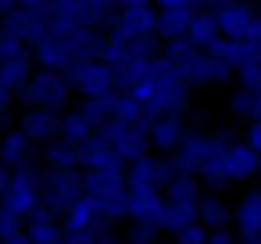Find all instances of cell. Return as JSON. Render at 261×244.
Wrapping results in <instances>:
<instances>
[{
    "label": "cell",
    "mask_w": 261,
    "mask_h": 244,
    "mask_svg": "<svg viewBox=\"0 0 261 244\" xmlns=\"http://www.w3.org/2000/svg\"><path fill=\"white\" fill-rule=\"evenodd\" d=\"M129 244H157V240H129Z\"/></svg>",
    "instance_id": "cell-39"
},
{
    "label": "cell",
    "mask_w": 261,
    "mask_h": 244,
    "mask_svg": "<svg viewBox=\"0 0 261 244\" xmlns=\"http://www.w3.org/2000/svg\"><path fill=\"white\" fill-rule=\"evenodd\" d=\"M233 4H249V0H205V8H213V12L217 8H233Z\"/></svg>",
    "instance_id": "cell-36"
},
{
    "label": "cell",
    "mask_w": 261,
    "mask_h": 244,
    "mask_svg": "<svg viewBox=\"0 0 261 244\" xmlns=\"http://www.w3.org/2000/svg\"><path fill=\"white\" fill-rule=\"evenodd\" d=\"M0 244H33V240H29V232H20V236H8V240H0Z\"/></svg>",
    "instance_id": "cell-38"
},
{
    "label": "cell",
    "mask_w": 261,
    "mask_h": 244,
    "mask_svg": "<svg viewBox=\"0 0 261 244\" xmlns=\"http://www.w3.org/2000/svg\"><path fill=\"white\" fill-rule=\"evenodd\" d=\"M249 244H261V236H257V240H249Z\"/></svg>",
    "instance_id": "cell-40"
},
{
    "label": "cell",
    "mask_w": 261,
    "mask_h": 244,
    "mask_svg": "<svg viewBox=\"0 0 261 244\" xmlns=\"http://www.w3.org/2000/svg\"><path fill=\"white\" fill-rule=\"evenodd\" d=\"M16 4H20V0H0V20H4V16H8V12L16 8Z\"/></svg>",
    "instance_id": "cell-37"
},
{
    "label": "cell",
    "mask_w": 261,
    "mask_h": 244,
    "mask_svg": "<svg viewBox=\"0 0 261 244\" xmlns=\"http://www.w3.org/2000/svg\"><path fill=\"white\" fill-rule=\"evenodd\" d=\"M29 52H33V48H29L16 32H8L4 24H0V64H4V60H16V56H29Z\"/></svg>",
    "instance_id": "cell-28"
},
{
    "label": "cell",
    "mask_w": 261,
    "mask_h": 244,
    "mask_svg": "<svg viewBox=\"0 0 261 244\" xmlns=\"http://www.w3.org/2000/svg\"><path fill=\"white\" fill-rule=\"evenodd\" d=\"M177 68H181V76L189 80V88H217V84H229V80L237 76L225 60H217L213 52H201V48L189 52Z\"/></svg>",
    "instance_id": "cell-8"
},
{
    "label": "cell",
    "mask_w": 261,
    "mask_h": 244,
    "mask_svg": "<svg viewBox=\"0 0 261 244\" xmlns=\"http://www.w3.org/2000/svg\"><path fill=\"white\" fill-rule=\"evenodd\" d=\"M36 148H48L53 140H61V112H48V108H24L20 124H16Z\"/></svg>",
    "instance_id": "cell-12"
},
{
    "label": "cell",
    "mask_w": 261,
    "mask_h": 244,
    "mask_svg": "<svg viewBox=\"0 0 261 244\" xmlns=\"http://www.w3.org/2000/svg\"><path fill=\"white\" fill-rule=\"evenodd\" d=\"M173 244H209V228L205 224H189V228L173 232Z\"/></svg>",
    "instance_id": "cell-32"
},
{
    "label": "cell",
    "mask_w": 261,
    "mask_h": 244,
    "mask_svg": "<svg viewBox=\"0 0 261 244\" xmlns=\"http://www.w3.org/2000/svg\"><path fill=\"white\" fill-rule=\"evenodd\" d=\"M65 76H68V84H72V92H81L85 100H109V96H117V88H121L117 72L100 60V56L72 64Z\"/></svg>",
    "instance_id": "cell-5"
},
{
    "label": "cell",
    "mask_w": 261,
    "mask_h": 244,
    "mask_svg": "<svg viewBox=\"0 0 261 244\" xmlns=\"http://www.w3.org/2000/svg\"><path fill=\"white\" fill-rule=\"evenodd\" d=\"M129 92L145 104L149 116H185V108H189V80L181 76L177 64L165 60V56H157L153 68H149V76L137 80Z\"/></svg>",
    "instance_id": "cell-2"
},
{
    "label": "cell",
    "mask_w": 261,
    "mask_h": 244,
    "mask_svg": "<svg viewBox=\"0 0 261 244\" xmlns=\"http://www.w3.org/2000/svg\"><path fill=\"white\" fill-rule=\"evenodd\" d=\"M229 112L249 124H261V88H237L229 96Z\"/></svg>",
    "instance_id": "cell-24"
},
{
    "label": "cell",
    "mask_w": 261,
    "mask_h": 244,
    "mask_svg": "<svg viewBox=\"0 0 261 244\" xmlns=\"http://www.w3.org/2000/svg\"><path fill=\"white\" fill-rule=\"evenodd\" d=\"M165 200H173V204H201V180L189 176V172H177L169 188H165Z\"/></svg>",
    "instance_id": "cell-25"
},
{
    "label": "cell",
    "mask_w": 261,
    "mask_h": 244,
    "mask_svg": "<svg viewBox=\"0 0 261 244\" xmlns=\"http://www.w3.org/2000/svg\"><path fill=\"white\" fill-rule=\"evenodd\" d=\"M257 176H261V164H257Z\"/></svg>",
    "instance_id": "cell-41"
},
{
    "label": "cell",
    "mask_w": 261,
    "mask_h": 244,
    "mask_svg": "<svg viewBox=\"0 0 261 244\" xmlns=\"http://www.w3.org/2000/svg\"><path fill=\"white\" fill-rule=\"evenodd\" d=\"M153 124V120H149ZM149 124H129V120H109L100 128V140L113 156H121L125 164L141 160V156L153 152V140H149Z\"/></svg>",
    "instance_id": "cell-4"
},
{
    "label": "cell",
    "mask_w": 261,
    "mask_h": 244,
    "mask_svg": "<svg viewBox=\"0 0 261 244\" xmlns=\"http://www.w3.org/2000/svg\"><path fill=\"white\" fill-rule=\"evenodd\" d=\"M237 244H249V240H237Z\"/></svg>",
    "instance_id": "cell-42"
},
{
    "label": "cell",
    "mask_w": 261,
    "mask_h": 244,
    "mask_svg": "<svg viewBox=\"0 0 261 244\" xmlns=\"http://www.w3.org/2000/svg\"><path fill=\"white\" fill-rule=\"evenodd\" d=\"M209 244H237V236L229 228H209Z\"/></svg>",
    "instance_id": "cell-34"
},
{
    "label": "cell",
    "mask_w": 261,
    "mask_h": 244,
    "mask_svg": "<svg viewBox=\"0 0 261 244\" xmlns=\"http://www.w3.org/2000/svg\"><path fill=\"white\" fill-rule=\"evenodd\" d=\"M233 228L241 232V240H257L261 236V188H249L233 204Z\"/></svg>",
    "instance_id": "cell-17"
},
{
    "label": "cell",
    "mask_w": 261,
    "mask_h": 244,
    "mask_svg": "<svg viewBox=\"0 0 261 244\" xmlns=\"http://www.w3.org/2000/svg\"><path fill=\"white\" fill-rule=\"evenodd\" d=\"M44 168L48 172H81V148L68 140H53L44 148Z\"/></svg>",
    "instance_id": "cell-20"
},
{
    "label": "cell",
    "mask_w": 261,
    "mask_h": 244,
    "mask_svg": "<svg viewBox=\"0 0 261 244\" xmlns=\"http://www.w3.org/2000/svg\"><path fill=\"white\" fill-rule=\"evenodd\" d=\"M157 28H161V12H157V4H141V8H121V12H117V24H113L109 32L125 36L129 48H133L137 40L157 36Z\"/></svg>",
    "instance_id": "cell-10"
},
{
    "label": "cell",
    "mask_w": 261,
    "mask_h": 244,
    "mask_svg": "<svg viewBox=\"0 0 261 244\" xmlns=\"http://www.w3.org/2000/svg\"><path fill=\"white\" fill-rule=\"evenodd\" d=\"M97 224H100V216H97V208H93L89 196L65 216V228H68V232H89V228H97Z\"/></svg>",
    "instance_id": "cell-27"
},
{
    "label": "cell",
    "mask_w": 261,
    "mask_h": 244,
    "mask_svg": "<svg viewBox=\"0 0 261 244\" xmlns=\"http://www.w3.org/2000/svg\"><path fill=\"white\" fill-rule=\"evenodd\" d=\"M205 156H209V132H189V136H185V144H181L177 156H173V164H177V172L197 176V172H201V164H205Z\"/></svg>",
    "instance_id": "cell-19"
},
{
    "label": "cell",
    "mask_w": 261,
    "mask_h": 244,
    "mask_svg": "<svg viewBox=\"0 0 261 244\" xmlns=\"http://www.w3.org/2000/svg\"><path fill=\"white\" fill-rule=\"evenodd\" d=\"M100 128L89 116H85V108L76 104V108H68V112H61V140H68V144H76V148H85L89 140H97Z\"/></svg>",
    "instance_id": "cell-18"
},
{
    "label": "cell",
    "mask_w": 261,
    "mask_h": 244,
    "mask_svg": "<svg viewBox=\"0 0 261 244\" xmlns=\"http://www.w3.org/2000/svg\"><path fill=\"white\" fill-rule=\"evenodd\" d=\"M33 60L36 68H48V72H68L72 68V48H68V40L61 32H44L40 40L33 44Z\"/></svg>",
    "instance_id": "cell-13"
},
{
    "label": "cell",
    "mask_w": 261,
    "mask_h": 244,
    "mask_svg": "<svg viewBox=\"0 0 261 244\" xmlns=\"http://www.w3.org/2000/svg\"><path fill=\"white\" fill-rule=\"evenodd\" d=\"M197 208H201V204H173V200H165L161 228L173 236V232H181V228H189V224H201V220H197Z\"/></svg>",
    "instance_id": "cell-26"
},
{
    "label": "cell",
    "mask_w": 261,
    "mask_h": 244,
    "mask_svg": "<svg viewBox=\"0 0 261 244\" xmlns=\"http://www.w3.org/2000/svg\"><path fill=\"white\" fill-rule=\"evenodd\" d=\"M20 232H29L24 216H16V212H8V208H0V240H8V236H20Z\"/></svg>",
    "instance_id": "cell-31"
},
{
    "label": "cell",
    "mask_w": 261,
    "mask_h": 244,
    "mask_svg": "<svg viewBox=\"0 0 261 244\" xmlns=\"http://www.w3.org/2000/svg\"><path fill=\"white\" fill-rule=\"evenodd\" d=\"M205 8V0H157V12L165 16H197Z\"/></svg>",
    "instance_id": "cell-30"
},
{
    "label": "cell",
    "mask_w": 261,
    "mask_h": 244,
    "mask_svg": "<svg viewBox=\"0 0 261 244\" xmlns=\"http://www.w3.org/2000/svg\"><path fill=\"white\" fill-rule=\"evenodd\" d=\"M12 96H16V92H8L4 84H0V128H4L8 116H12Z\"/></svg>",
    "instance_id": "cell-33"
},
{
    "label": "cell",
    "mask_w": 261,
    "mask_h": 244,
    "mask_svg": "<svg viewBox=\"0 0 261 244\" xmlns=\"http://www.w3.org/2000/svg\"><path fill=\"white\" fill-rule=\"evenodd\" d=\"M257 8H261V0H257Z\"/></svg>",
    "instance_id": "cell-44"
},
{
    "label": "cell",
    "mask_w": 261,
    "mask_h": 244,
    "mask_svg": "<svg viewBox=\"0 0 261 244\" xmlns=\"http://www.w3.org/2000/svg\"><path fill=\"white\" fill-rule=\"evenodd\" d=\"M173 176H177V164L165 160V156H153V152L129 164V188H157V192H165Z\"/></svg>",
    "instance_id": "cell-11"
},
{
    "label": "cell",
    "mask_w": 261,
    "mask_h": 244,
    "mask_svg": "<svg viewBox=\"0 0 261 244\" xmlns=\"http://www.w3.org/2000/svg\"><path fill=\"white\" fill-rule=\"evenodd\" d=\"M40 204H44V172H36V164L16 168V172H12V184H8V192L0 196V208H8V212H16V216L29 220Z\"/></svg>",
    "instance_id": "cell-6"
},
{
    "label": "cell",
    "mask_w": 261,
    "mask_h": 244,
    "mask_svg": "<svg viewBox=\"0 0 261 244\" xmlns=\"http://www.w3.org/2000/svg\"><path fill=\"white\" fill-rule=\"evenodd\" d=\"M113 100H117V96H109V100H85L81 108H85V116H89V120L97 124V128H105V124H109L113 116H117V108H113Z\"/></svg>",
    "instance_id": "cell-29"
},
{
    "label": "cell",
    "mask_w": 261,
    "mask_h": 244,
    "mask_svg": "<svg viewBox=\"0 0 261 244\" xmlns=\"http://www.w3.org/2000/svg\"><path fill=\"white\" fill-rule=\"evenodd\" d=\"M185 40H189L193 48H201V52H209L213 40H221V24H217V16H213V12H197Z\"/></svg>",
    "instance_id": "cell-22"
},
{
    "label": "cell",
    "mask_w": 261,
    "mask_h": 244,
    "mask_svg": "<svg viewBox=\"0 0 261 244\" xmlns=\"http://www.w3.org/2000/svg\"><path fill=\"white\" fill-rule=\"evenodd\" d=\"M129 220L133 224H153V228H161L165 192H157V188H129Z\"/></svg>",
    "instance_id": "cell-14"
},
{
    "label": "cell",
    "mask_w": 261,
    "mask_h": 244,
    "mask_svg": "<svg viewBox=\"0 0 261 244\" xmlns=\"http://www.w3.org/2000/svg\"><path fill=\"white\" fill-rule=\"evenodd\" d=\"M261 156L245 144V140H233L225 128H213L209 132V156L197 172V180L213 184V188H229V184H245L257 176Z\"/></svg>",
    "instance_id": "cell-1"
},
{
    "label": "cell",
    "mask_w": 261,
    "mask_h": 244,
    "mask_svg": "<svg viewBox=\"0 0 261 244\" xmlns=\"http://www.w3.org/2000/svg\"><path fill=\"white\" fill-rule=\"evenodd\" d=\"M213 16H217V24H221V36H229V40H249V44L261 48V8L257 4L217 8Z\"/></svg>",
    "instance_id": "cell-9"
},
{
    "label": "cell",
    "mask_w": 261,
    "mask_h": 244,
    "mask_svg": "<svg viewBox=\"0 0 261 244\" xmlns=\"http://www.w3.org/2000/svg\"><path fill=\"white\" fill-rule=\"evenodd\" d=\"M33 156H36V144L20 132V128H4L0 132V164L4 168H29L33 164Z\"/></svg>",
    "instance_id": "cell-16"
},
{
    "label": "cell",
    "mask_w": 261,
    "mask_h": 244,
    "mask_svg": "<svg viewBox=\"0 0 261 244\" xmlns=\"http://www.w3.org/2000/svg\"><path fill=\"white\" fill-rule=\"evenodd\" d=\"M257 60H261V48H257Z\"/></svg>",
    "instance_id": "cell-43"
},
{
    "label": "cell",
    "mask_w": 261,
    "mask_h": 244,
    "mask_svg": "<svg viewBox=\"0 0 261 244\" xmlns=\"http://www.w3.org/2000/svg\"><path fill=\"white\" fill-rule=\"evenodd\" d=\"M68 96H72V84H68L65 72H48V68H36L33 80L24 84L20 100L24 108H48V112H68Z\"/></svg>",
    "instance_id": "cell-3"
},
{
    "label": "cell",
    "mask_w": 261,
    "mask_h": 244,
    "mask_svg": "<svg viewBox=\"0 0 261 244\" xmlns=\"http://www.w3.org/2000/svg\"><path fill=\"white\" fill-rule=\"evenodd\" d=\"M185 136H189V128H185L181 116H153V124H149V140H153L157 156H177Z\"/></svg>",
    "instance_id": "cell-15"
},
{
    "label": "cell",
    "mask_w": 261,
    "mask_h": 244,
    "mask_svg": "<svg viewBox=\"0 0 261 244\" xmlns=\"http://www.w3.org/2000/svg\"><path fill=\"white\" fill-rule=\"evenodd\" d=\"M245 144L261 156V124H249V132H245Z\"/></svg>",
    "instance_id": "cell-35"
},
{
    "label": "cell",
    "mask_w": 261,
    "mask_h": 244,
    "mask_svg": "<svg viewBox=\"0 0 261 244\" xmlns=\"http://www.w3.org/2000/svg\"><path fill=\"white\" fill-rule=\"evenodd\" d=\"M197 220H201L205 228H229V224H233V208H229L225 196H201Z\"/></svg>",
    "instance_id": "cell-23"
},
{
    "label": "cell",
    "mask_w": 261,
    "mask_h": 244,
    "mask_svg": "<svg viewBox=\"0 0 261 244\" xmlns=\"http://www.w3.org/2000/svg\"><path fill=\"white\" fill-rule=\"evenodd\" d=\"M33 72H36L33 52H29V56H16V60H4L0 64V84L8 92H24V84L33 80Z\"/></svg>",
    "instance_id": "cell-21"
},
{
    "label": "cell",
    "mask_w": 261,
    "mask_h": 244,
    "mask_svg": "<svg viewBox=\"0 0 261 244\" xmlns=\"http://www.w3.org/2000/svg\"><path fill=\"white\" fill-rule=\"evenodd\" d=\"M85 200V172H48L44 168V208L65 220Z\"/></svg>",
    "instance_id": "cell-7"
}]
</instances>
